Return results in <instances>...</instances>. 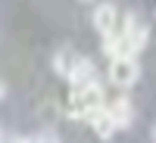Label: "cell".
<instances>
[{"mask_svg":"<svg viewBox=\"0 0 156 143\" xmlns=\"http://www.w3.org/2000/svg\"><path fill=\"white\" fill-rule=\"evenodd\" d=\"M140 75V66L134 56H119V59H109V81L119 84V87H131Z\"/></svg>","mask_w":156,"mask_h":143,"instance_id":"cell-1","label":"cell"},{"mask_svg":"<svg viewBox=\"0 0 156 143\" xmlns=\"http://www.w3.org/2000/svg\"><path fill=\"white\" fill-rule=\"evenodd\" d=\"M122 34H125L128 47H131V53L144 50V44H147V28H144V22H137L134 16H125V22H122Z\"/></svg>","mask_w":156,"mask_h":143,"instance_id":"cell-2","label":"cell"},{"mask_svg":"<svg viewBox=\"0 0 156 143\" xmlns=\"http://www.w3.org/2000/svg\"><path fill=\"white\" fill-rule=\"evenodd\" d=\"M115 22H119V9H115L112 3H100L94 9V28L100 34H112L115 31Z\"/></svg>","mask_w":156,"mask_h":143,"instance_id":"cell-3","label":"cell"},{"mask_svg":"<svg viewBox=\"0 0 156 143\" xmlns=\"http://www.w3.org/2000/svg\"><path fill=\"white\" fill-rule=\"evenodd\" d=\"M90 128H94V131H97V137L100 140H109L115 131H119V124H115V118H112V112H109V106L106 109H103V112H97V115H90Z\"/></svg>","mask_w":156,"mask_h":143,"instance_id":"cell-4","label":"cell"},{"mask_svg":"<svg viewBox=\"0 0 156 143\" xmlns=\"http://www.w3.org/2000/svg\"><path fill=\"white\" fill-rule=\"evenodd\" d=\"M69 84H72V87H81V84H94V62L78 56L75 69H72V75H69Z\"/></svg>","mask_w":156,"mask_h":143,"instance_id":"cell-5","label":"cell"},{"mask_svg":"<svg viewBox=\"0 0 156 143\" xmlns=\"http://www.w3.org/2000/svg\"><path fill=\"white\" fill-rule=\"evenodd\" d=\"M109 112H112V118H115L119 128H128V124H131V100H128V97L112 100V103H109Z\"/></svg>","mask_w":156,"mask_h":143,"instance_id":"cell-6","label":"cell"},{"mask_svg":"<svg viewBox=\"0 0 156 143\" xmlns=\"http://www.w3.org/2000/svg\"><path fill=\"white\" fill-rule=\"evenodd\" d=\"M75 62H78V56L75 53H56V59H53V69L59 72V75H72V69H75Z\"/></svg>","mask_w":156,"mask_h":143,"instance_id":"cell-7","label":"cell"},{"mask_svg":"<svg viewBox=\"0 0 156 143\" xmlns=\"http://www.w3.org/2000/svg\"><path fill=\"white\" fill-rule=\"evenodd\" d=\"M3 143H9V140H3ZM12 143H31V140H25V137H16Z\"/></svg>","mask_w":156,"mask_h":143,"instance_id":"cell-8","label":"cell"},{"mask_svg":"<svg viewBox=\"0 0 156 143\" xmlns=\"http://www.w3.org/2000/svg\"><path fill=\"white\" fill-rule=\"evenodd\" d=\"M153 140H156V128H153Z\"/></svg>","mask_w":156,"mask_h":143,"instance_id":"cell-9","label":"cell"}]
</instances>
